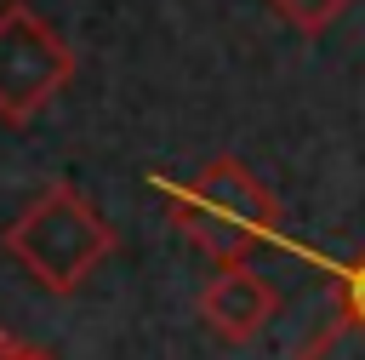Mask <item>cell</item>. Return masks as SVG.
Wrapping results in <instances>:
<instances>
[{
	"label": "cell",
	"instance_id": "1",
	"mask_svg": "<svg viewBox=\"0 0 365 360\" xmlns=\"http://www.w3.org/2000/svg\"><path fill=\"white\" fill-rule=\"evenodd\" d=\"M6 251H11V263H17L40 291L68 297V291H80V286L97 274V263L114 251V229H108V217H103L74 183L51 177V183L6 223Z\"/></svg>",
	"mask_w": 365,
	"mask_h": 360
},
{
	"label": "cell",
	"instance_id": "5",
	"mask_svg": "<svg viewBox=\"0 0 365 360\" xmlns=\"http://www.w3.org/2000/svg\"><path fill=\"white\" fill-rule=\"evenodd\" d=\"M348 297H354V320H365V263L348 274Z\"/></svg>",
	"mask_w": 365,
	"mask_h": 360
},
{
	"label": "cell",
	"instance_id": "4",
	"mask_svg": "<svg viewBox=\"0 0 365 360\" xmlns=\"http://www.w3.org/2000/svg\"><path fill=\"white\" fill-rule=\"evenodd\" d=\"M194 309H200V320H205V331H211L217 343L240 349V343L262 337V326H268L274 309H279V291L240 257V263H217V274L200 286Z\"/></svg>",
	"mask_w": 365,
	"mask_h": 360
},
{
	"label": "cell",
	"instance_id": "3",
	"mask_svg": "<svg viewBox=\"0 0 365 360\" xmlns=\"http://www.w3.org/2000/svg\"><path fill=\"white\" fill-rule=\"evenodd\" d=\"M74 80V46L23 0L0 6V120L29 126Z\"/></svg>",
	"mask_w": 365,
	"mask_h": 360
},
{
	"label": "cell",
	"instance_id": "2",
	"mask_svg": "<svg viewBox=\"0 0 365 360\" xmlns=\"http://www.w3.org/2000/svg\"><path fill=\"white\" fill-rule=\"evenodd\" d=\"M171 211H177V229L211 263H240L257 240H268L279 229V200L234 154L205 160L182 189H171Z\"/></svg>",
	"mask_w": 365,
	"mask_h": 360
}]
</instances>
